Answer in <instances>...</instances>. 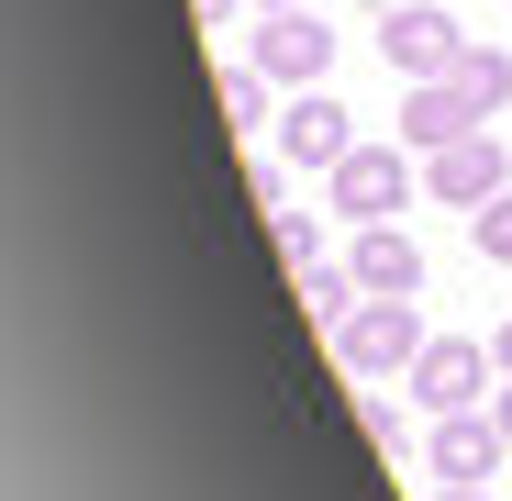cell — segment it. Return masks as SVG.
<instances>
[{
    "label": "cell",
    "mask_w": 512,
    "mask_h": 501,
    "mask_svg": "<svg viewBox=\"0 0 512 501\" xmlns=\"http://www.w3.org/2000/svg\"><path fill=\"white\" fill-rule=\"evenodd\" d=\"M346 268H357L368 301H412V290H423V245H412L401 223H357V234H346Z\"/></svg>",
    "instance_id": "cell-9"
},
{
    "label": "cell",
    "mask_w": 512,
    "mask_h": 501,
    "mask_svg": "<svg viewBox=\"0 0 512 501\" xmlns=\"http://www.w3.org/2000/svg\"><path fill=\"white\" fill-rule=\"evenodd\" d=\"M490 112L457 90V78H412V90H401V145L412 156H435V145H457V134H479Z\"/></svg>",
    "instance_id": "cell-10"
},
{
    "label": "cell",
    "mask_w": 512,
    "mask_h": 501,
    "mask_svg": "<svg viewBox=\"0 0 512 501\" xmlns=\"http://www.w3.org/2000/svg\"><path fill=\"white\" fill-rule=\"evenodd\" d=\"M435 501H490V490H457V479H435Z\"/></svg>",
    "instance_id": "cell-20"
},
{
    "label": "cell",
    "mask_w": 512,
    "mask_h": 501,
    "mask_svg": "<svg viewBox=\"0 0 512 501\" xmlns=\"http://www.w3.org/2000/svg\"><path fill=\"white\" fill-rule=\"evenodd\" d=\"M212 101H223V123H245V134H256V123H268V112H279L290 90H279V78L245 56V67H223V78H212Z\"/></svg>",
    "instance_id": "cell-11"
},
{
    "label": "cell",
    "mask_w": 512,
    "mask_h": 501,
    "mask_svg": "<svg viewBox=\"0 0 512 501\" xmlns=\"http://www.w3.org/2000/svg\"><path fill=\"white\" fill-rule=\"evenodd\" d=\"M468 234H479V257H490V268H512V190H501V201H490Z\"/></svg>",
    "instance_id": "cell-15"
},
{
    "label": "cell",
    "mask_w": 512,
    "mask_h": 501,
    "mask_svg": "<svg viewBox=\"0 0 512 501\" xmlns=\"http://www.w3.org/2000/svg\"><path fill=\"white\" fill-rule=\"evenodd\" d=\"M490 357H501V379H512V323H501V334H490Z\"/></svg>",
    "instance_id": "cell-18"
},
{
    "label": "cell",
    "mask_w": 512,
    "mask_h": 501,
    "mask_svg": "<svg viewBox=\"0 0 512 501\" xmlns=\"http://www.w3.org/2000/svg\"><path fill=\"white\" fill-rule=\"evenodd\" d=\"M234 12H256V0H190V23H234Z\"/></svg>",
    "instance_id": "cell-17"
},
{
    "label": "cell",
    "mask_w": 512,
    "mask_h": 501,
    "mask_svg": "<svg viewBox=\"0 0 512 501\" xmlns=\"http://www.w3.org/2000/svg\"><path fill=\"white\" fill-rule=\"evenodd\" d=\"M490 412H501V435H512V379H501V390H490Z\"/></svg>",
    "instance_id": "cell-19"
},
{
    "label": "cell",
    "mask_w": 512,
    "mask_h": 501,
    "mask_svg": "<svg viewBox=\"0 0 512 501\" xmlns=\"http://www.w3.org/2000/svg\"><path fill=\"white\" fill-rule=\"evenodd\" d=\"M256 12H312V0H256Z\"/></svg>",
    "instance_id": "cell-21"
},
{
    "label": "cell",
    "mask_w": 512,
    "mask_h": 501,
    "mask_svg": "<svg viewBox=\"0 0 512 501\" xmlns=\"http://www.w3.org/2000/svg\"><path fill=\"white\" fill-rule=\"evenodd\" d=\"M290 279H301V312H312L323 334H334V323H346L357 301H368V290H357V268H290Z\"/></svg>",
    "instance_id": "cell-12"
},
{
    "label": "cell",
    "mask_w": 512,
    "mask_h": 501,
    "mask_svg": "<svg viewBox=\"0 0 512 501\" xmlns=\"http://www.w3.org/2000/svg\"><path fill=\"white\" fill-rule=\"evenodd\" d=\"M446 78H457V90H468L479 112H512V56H501V45H468Z\"/></svg>",
    "instance_id": "cell-13"
},
{
    "label": "cell",
    "mask_w": 512,
    "mask_h": 501,
    "mask_svg": "<svg viewBox=\"0 0 512 501\" xmlns=\"http://www.w3.org/2000/svg\"><path fill=\"white\" fill-rule=\"evenodd\" d=\"M357 145V112L346 101H323V90H290L279 101V167H334Z\"/></svg>",
    "instance_id": "cell-8"
},
{
    "label": "cell",
    "mask_w": 512,
    "mask_h": 501,
    "mask_svg": "<svg viewBox=\"0 0 512 501\" xmlns=\"http://www.w3.org/2000/svg\"><path fill=\"white\" fill-rule=\"evenodd\" d=\"M512 190V145L479 123V134H457V145H435V156H423V201H435V212H490Z\"/></svg>",
    "instance_id": "cell-3"
},
{
    "label": "cell",
    "mask_w": 512,
    "mask_h": 501,
    "mask_svg": "<svg viewBox=\"0 0 512 501\" xmlns=\"http://www.w3.org/2000/svg\"><path fill=\"white\" fill-rule=\"evenodd\" d=\"M423 346H435V334H423L412 301H357L346 323H334V368H346V379H412Z\"/></svg>",
    "instance_id": "cell-2"
},
{
    "label": "cell",
    "mask_w": 512,
    "mask_h": 501,
    "mask_svg": "<svg viewBox=\"0 0 512 501\" xmlns=\"http://www.w3.org/2000/svg\"><path fill=\"white\" fill-rule=\"evenodd\" d=\"M512 457L501 412L468 401V412H435V435H423V479H457V490H490V468Z\"/></svg>",
    "instance_id": "cell-4"
},
{
    "label": "cell",
    "mask_w": 512,
    "mask_h": 501,
    "mask_svg": "<svg viewBox=\"0 0 512 501\" xmlns=\"http://www.w3.org/2000/svg\"><path fill=\"white\" fill-rule=\"evenodd\" d=\"M490 379H501V357L468 346V334H435V346L412 357V401L423 412H468V401H490Z\"/></svg>",
    "instance_id": "cell-7"
},
{
    "label": "cell",
    "mask_w": 512,
    "mask_h": 501,
    "mask_svg": "<svg viewBox=\"0 0 512 501\" xmlns=\"http://www.w3.org/2000/svg\"><path fill=\"white\" fill-rule=\"evenodd\" d=\"M379 56H390L401 78H446V67L468 56V23L435 12V0H401V12H379Z\"/></svg>",
    "instance_id": "cell-5"
},
{
    "label": "cell",
    "mask_w": 512,
    "mask_h": 501,
    "mask_svg": "<svg viewBox=\"0 0 512 501\" xmlns=\"http://www.w3.org/2000/svg\"><path fill=\"white\" fill-rule=\"evenodd\" d=\"M256 67H268L279 90H323V67H334V23H323V12H256Z\"/></svg>",
    "instance_id": "cell-6"
},
{
    "label": "cell",
    "mask_w": 512,
    "mask_h": 501,
    "mask_svg": "<svg viewBox=\"0 0 512 501\" xmlns=\"http://www.w3.org/2000/svg\"><path fill=\"white\" fill-rule=\"evenodd\" d=\"M323 190H334V212H346V234H357V223H390V212L423 201V167H412V145H346L323 167Z\"/></svg>",
    "instance_id": "cell-1"
},
{
    "label": "cell",
    "mask_w": 512,
    "mask_h": 501,
    "mask_svg": "<svg viewBox=\"0 0 512 501\" xmlns=\"http://www.w3.org/2000/svg\"><path fill=\"white\" fill-rule=\"evenodd\" d=\"M357 424H368V446H379V457H401V446H412V424H401L390 401H357Z\"/></svg>",
    "instance_id": "cell-16"
},
{
    "label": "cell",
    "mask_w": 512,
    "mask_h": 501,
    "mask_svg": "<svg viewBox=\"0 0 512 501\" xmlns=\"http://www.w3.org/2000/svg\"><path fill=\"white\" fill-rule=\"evenodd\" d=\"M268 245H279V268H323V223L312 212H268Z\"/></svg>",
    "instance_id": "cell-14"
}]
</instances>
